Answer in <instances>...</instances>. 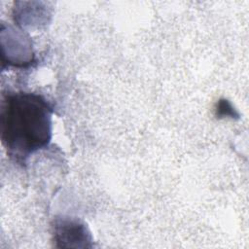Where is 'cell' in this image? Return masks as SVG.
Listing matches in <instances>:
<instances>
[{"label":"cell","instance_id":"obj_1","mask_svg":"<svg viewBox=\"0 0 249 249\" xmlns=\"http://www.w3.org/2000/svg\"><path fill=\"white\" fill-rule=\"evenodd\" d=\"M51 137L52 107L47 100L36 93H8L2 102L1 138L9 155L24 160Z\"/></svg>","mask_w":249,"mask_h":249},{"label":"cell","instance_id":"obj_2","mask_svg":"<svg viewBox=\"0 0 249 249\" xmlns=\"http://www.w3.org/2000/svg\"><path fill=\"white\" fill-rule=\"evenodd\" d=\"M54 239L59 247H89L91 237L86 226L77 220L60 219L53 226Z\"/></svg>","mask_w":249,"mask_h":249}]
</instances>
